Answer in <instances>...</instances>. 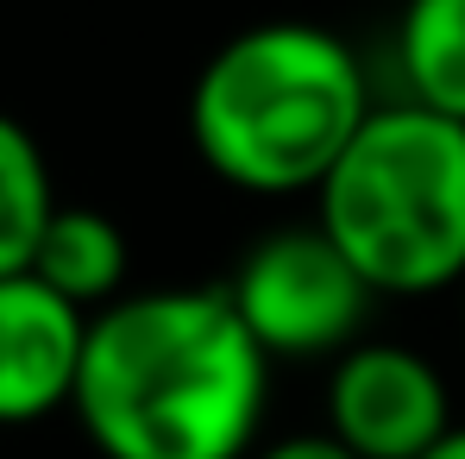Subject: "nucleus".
Segmentation results:
<instances>
[{
	"label": "nucleus",
	"instance_id": "6e6552de",
	"mask_svg": "<svg viewBox=\"0 0 465 459\" xmlns=\"http://www.w3.org/2000/svg\"><path fill=\"white\" fill-rule=\"evenodd\" d=\"M390 51L402 101L465 120V0H402Z\"/></svg>",
	"mask_w": 465,
	"mask_h": 459
},
{
	"label": "nucleus",
	"instance_id": "f03ea898",
	"mask_svg": "<svg viewBox=\"0 0 465 459\" xmlns=\"http://www.w3.org/2000/svg\"><path fill=\"white\" fill-rule=\"evenodd\" d=\"M359 51L314 19H264L232 32L189 88V145L245 195H314L371 120Z\"/></svg>",
	"mask_w": 465,
	"mask_h": 459
},
{
	"label": "nucleus",
	"instance_id": "1a4fd4ad",
	"mask_svg": "<svg viewBox=\"0 0 465 459\" xmlns=\"http://www.w3.org/2000/svg\"><path fill=\"white\" fill-rule=\"evenodd\" d=\"M51 215H57L51 164L13 114H0V277L32 271V252L51 227Z\"/></svg>",
	"mask_w": 465,
	"mask_h": 459
},
{
	"label": "nucleus",
	"instance_id": "9b49d317",
	"mask_svg": "<svg viewBox=\"0 0 465 459\" xmlns=\"http://www.w3.org/2000/svg\"><path fill=\"white\" fill-rule=\"evenodd\" d=\"M421 459H465V422H453V428H447V434H440Z\"/></svg>",
	"mask_w": 465,
	"mask_h": 459
},
{
	"label": "nucleus",
	"instance_id": "20e7f679",
	"mask_svg": "<svg viewBox=\"0 0 465 459\" xmlns=\"http://www.w3.org/2000/svg\"><path fill=\"white\" fill-rule=\"evenodd\" d=\"M227 303L271 359H340L346 346H359L378 290L327 239L321 221H296L264 233L239 258Z\"/></svg>",
	"mask_w": 465,
	"mask_h": 459
},
{
	"label": "nucleus",
	"instance_id": "7ed1b4c3",
	"mask_svg": "<svg viewBox=\"0 0 465 459\" xmlns=\"http://www.w3.org/2000/svg\"><path fill=\"white\" fill-rule=\"evenodd\" d=\"M314 221L378 296L465 284V120L384 101L314 189Z\"/></svg>",
	"mask_w": 465,
	"mask_h": 459
},
{
	"label": "nucleus",
	"instance_id": "f8f14e48",
	"mask_svg": "<svg viewBox=\"0 0 465 459\" xmlns=\"http://www.w3.org/2000/svg\"><path fill=\"white\" fill-rule=\"evenodd\" d=\"M460 321H465V284H460Z\"/></svg>",
	"mask_w": 465,
	"mask_h": 459
},
{
	"label": "nucleus",
	"instance_id": "39448f33",
	"mask_svg": "<svg viewBox=\"0 0 465 459\" xmlns=\"http://www.w3.org/2000/svg\"><path fill=\"white\" fill-rule=\"evenodd\" d=\"M453 428V396L428 353L359 340L327 372V434L359 459H421Z\"/></svg>",
	"mask_w": 465,
	"mask_h": 459
},
{
	"label": "nucleus",
	"instance_id": "9d476101",
	"mask_svg": "<svg viewBox=\"0 0 465 459\" xmlns=\"http://www.w3.org/2000/svg\"><path fill=\"white\" fill-rule=\"evenodd\" d=\"M252 459H359L346 441H333L327 428L321 434H283V441H271V447H258Z\"/></svg>",
	"mask_w": 465,
	"mask_h": 459
},
{
	"label": "nucleus",
	"instance_id": "f257e3e1",
	"mask_svg": "<svg viewBox=\"0 0 465 459\" xmlns=\"http://www.w3.org/2000/svg\"><path fill=\"white\" fill-rule=\"evenodd\" d=\"M271 353L227 290H126L88 321L70 415L101 459H252Z\"/></svg>",
	"mask_w": 465,
	"mask_h": 459
},
{
	"label": "nucleus",
	"instance_id": "0eeeda50",
	"mask_svg": "<svg viewBox=\"0 0 465 459\" xmlns=\"http://www.w3.org/2000/svg\"><path fill=\"white\" fill-rule=\"evenodd\" d=\"M126 271H133V258H126L120 221H107L101 208H64L57 202L51 227L32 252V277L51 284L82 314H101L107 303L126 296Z\"/></svg>",
	"mask_w": 465,
	"mask_h": 459
},
{
	"label": "nucleus",
	"instance_id": "423d86ee",
	"mask_svg": "<svg viewBox=\"0 0 465 459\" xmlns=\"http://www.w3.org/2000/svg\"><path fill=\"white\" fill-rule=\"evenodd\" d=\"M88 321L32 271L0 277V428H32L76 403Z\"/></svg>",
	"mask_w": 465,
	"mask_h": 459
}]
</instances>
